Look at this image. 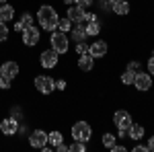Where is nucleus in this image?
Returning a JSON list of instances; mask_svg holds the SVG:
<instances>
[{
    "instance_id": "a211bd4d",
    "label": "nucleus",
    "mask_w": 154,
    "mask_h": 152,
    "mask_svg": "<svg viewBox=\"0 0 154 152\" xmlns=\"http://www.w3.org/2000/svg\"><path fill=\"white\" fill-rule=\"evenodd\" d=\"M12 19H14V6L8 4V2L0 4V21L2 23H11Z\"/></svg>"
},
{
    "instance_id": "ea45409f",
    "label": "nucleus",
    "mask_w": 154,
    "mask_h": 152,
    "mask_svg": "<svg viewBox=\"0 0 154 152\" xmlns=\"http://www.w3.org/2000/svg\"><path fill=\"white\" fill-rule=\"evenodd\" d=\"M115 2H117V0H109V4H111V6H113V4H115Z\"/></svg>"
},
{
    "instance_id": "393cba45",
    "label": "nucleus",
    "mask_w": 154,
    "mask_h": 152,
    "mask_svg": "<svg viewBox=\"0 0 154 152\" xmlns=\"http://www.w3.org/2000/svg\"><path fill=\"white\" fill-rule=\"evenodd\" d=\"M19 21L23 23L25 29H27V27H33V25H35V19H33V14H31V12H23V17H21Z\"/></svg>"
},
{
    "instance_id": "4c0bfd02",
    "label": "nucleus",
    "mask_w": 154,
    "mask_h": 152,
    "mask_svg": "<svg viewBox=\"0 0 154 152\" xmlns=\"http://www.w3.org/2000/svg\"><path fill=\"white\" fill-rule=\"evenodd\" d=\"M23 23H21V21H17V23H14V31H17V33H23Z\"/></svg>"
},
{
    "instance_id": "b1692460",
    "label": "nucleus",
    "mask_w": 154,
    "mask_h": 152,
    "mask_svg": "<svg viewBox=\"0 0 154 152\" xmlns=\"http://www.w3.org/2000/svg\"><path fill=\"white\" fill-rule=\"evenodd\" d=\"M84 150H86V144L84 142L74 140L72 144H68V152H84Z\"/></svg>"
},
{
    "instance_id": "e433bc0d",
    "label": "nucleus",
    "mask_w": 154,
    "mask_h": 152,
    "mask_svg": "<svg viewBox=\"0 0 154 152\" xmlns=\"http://www.w3.org/2000/svg\"><path fill=\"white\" fill-rule=\"evenodd\" d=\"M146 148H148V152H154V136H150V138H148V144H146Z\"/></svg>"
},
{
    "instance_id": "c9c22d12",
    "label": "nucleus",
    "mask_w": 154,
    "mask_h": 152,
    "mask_svg": "<svg viewBox=\"0 0 154 152\" xmlns=\"http://www.w3.org/2000/svg\"><path fill=\"white\" fill-rule=\"evenodd\" d=\"M56 150L58 152H68V144H66V142H60L58 146H56Z\"/></svg>"
},
{
    "instance_id": "c756f323",
    "label": "nucleus",
    "mask_w": 154,
    "mask_h": 152,
    "mask_svg": "<svg viewBox=\"0 0 154 152\" xmlns=\"http://www.w3.org/2000/svg\"><path fill=\"white\" fill-rule=\"evenodd\" d=\"M109 150H111V152H128V146H123V144H117V142H115Z\"/></svg>"
},
{
    "instance_id": "4468645a",
    "label": "nucleus",
    "mask_w": 154,
    "mask_h": 152,
    "mask_svg": "<svg viewBox=\"0 0 154 152\" xmlns=\"http://www.w3.org/2000/svg\"><path fill=\"white\" fill-rule=\"evenodd\" d=\"M144 134H146V128H144L142 123H131L130 128H128V140H131V142H140L144 138Z\"/></svg>"
},
{
    "instance_id": "20e7f679",
    "label": "nucleus",
    "mask_w": 154,
    "mask_h": 152,
    "mask_svg": "<svg viewBox=\"0 0 154 152\" xmlns=\"http://www.w3.org/2000/svg\"><path fill=\"white\" fill-rule=\"evenodd\" d=\"M33 86H35L41 95H51L56 91V80H54L49 74H37L35 78H33Z\"/></svg>"
},
{
    "instance_id": "0eeeda50",
    "label": "nucleus",
    "mask_w": 154,
    "mask_h": 152,
    "mask_svg": "<svg viewBox=\"0 0 154 152\" xmlns=\"http://www.w3.org/2000/svg\"><path fill=\"white\" fill-rule=\"evenodd\" d=\"M58 62H60V54L56 51V49H51V47L43 49V51L39 54V64H41V68H45V70L56 68Z\"/></svg>"
},
{
    "instance_id": "aec40b11",
    "label": "nucleus",
    "mask_w": 154,
    "mask_h": 152,
    "mask_svg": "<svg viewBox=\"0 0 154 152\" xmlns=\"http://www.w3.org/2000/svg\"><path fill=\"white\" fill-rule=\"evenodd\" d=\"M72 27H74V23H72L68 17H60V21H58V31H62V33H70Z\"/></svg>"
},
{
    "instance_id": "f03ea898",
    "label": "nucleus",
    "mask_w": 154,
    "mask_h": 152,
    "mask_svg": "<svg viewBox=\"0 0 154 152\" xmlns=\"http://www.w3.org/2000/svg\"><path fill=\"white\" fill-rule=\"evenodd\" d=\"M70 136H72V140H78V142L88 144L91 138H93V128H91V123H88V121L78 119V121H74V126H72Z\"/></svg>"
},
{
    "instance_id": "7c9ffc66",
    "label": "nucleus",
    "mask_w": 154,
    "mask_h": 152,
    "mask_svg": "<svg viewBox=\"0 0 154 152\" xmlns=\"http://www.w3.org/2000/svg\"><path fill=\"white\" fill-rule=\"evenodd\" d=\"M66 86H68L66 78H58V80H56V88H58V91H66Z\"/></svg>"
},
{
    "instance_id": "9b49d317",
    "label": "nucleus",
    "mask_w": 154,
    "mask_h": 152,
    "mask_svg": "<svg viewBox=\"0 0 154 152\" xmlns=\"http://www.w3.org/2000/svg\"><path fill=\"white\" fill-rule=\"evenodd\" d=\"M45 144H48V132H45V129L37 128L29 134V146H31V148H39V150H41Z\"/></svg>"
},
{
    "instance_id": "f257e3e1",
    "label": "nucleus",
    "mask_w": 154,
    "mask_h": 152,
    "mask_svg": "<svg viewBox=\"0 0 154 152\" xmlns=\"http://www.w3.org/2000/svg\"><path fill=\"white\" fill-rule=\"evenodd\" d=\"M35 21L39 23V29H43V31L51 33V31H56V29H58L60 14H58V11H56L51 4H41V6L37 8Z\"/></svg>"
},
{
    "instance_id": "4be33fe9",
    "label": "nucleus",
    "mask_w": 154,
    "mask_h": 152,
    "mask_svg": "<svg viewBox=\"0 0 154 152\" xmlns=\"http://www.w3.org/2000/svg\"><path fill=\"white\" fill-rule=\"evenodd\" d=\"M101 142H103V146H105L107 150H109V148H111V146L117 142V138H115V134H111V132H105V134L101 136Z\"/></svg>"
},
{
    "instance_id": "58836bf2",
    "label": "nucleus",
    "mask_w": 154,
    "mask_h": 152,
    "mask_svg": "<svg viewBox=\"0 0 154 152\" xmlns=\"http://www.w3.org/2000/svg\"><path fill=\"white\" fill-rule=\"evenodd\" d=\"M64 4H66V6H70V4H74V0H64Z\"/></svg>"
},
{
    "instance_id": "bb28decb",
    "label": "nucleus",
    "mask_w": 154,
    "mask_h": 152,
    "mask_svg": "<svg viewBox=\"0 0 154 152\" xmlns=\"http://www.w3.org/2000/svg\"><path fill=\"white\" fill-rule=\"evenodd\" d=\"M125 70L138 72V70H142V64H140V62H138V60H131V62H128V66H125Z\"/></svg>"
},
{
    "instance_id": "72a5a7b5",
    "label": "nucleus",
    "mask_w": 154,
    "mask_h": 152,
    "mask_svg": "<svg viewBox=\"0 0 154 152\" xmlns=\"http://www.w3.org/2000/svg\"><path fill=\"white\" fill-rule=\"evenodd\" d=\"M148 72H150V76H154V54L148 58Z\"/></svg>"
},
{
    "instance_id": "7ed1b4c3",
    "label": "nucleus",
    "mask_w": 154,
    "mask_h": 152,
    "mask_svg": "<svg viewBox=\"0 0 154 152\" xmlns=\"http://www.w3.org/2000/svg\"><path fill=\"white\" fill-rule=\"evenodd\" d=\"M49 45H51V49H56L60 56L68 54V49H70V37H68V33H62V31L56 29L49 35Z\"/></svg>"
},
{
    "instance_id": "5701e85b",
    "label": "nucleus",
    "mask_w": 154,
    "mask_h": 152,
    "mask_svg": "<svg viewBox=\"0 0 154 152\" xmlns=\"http://www.w3.org/2000/svg\"><path fill=\"white\" fill-rule=\"evenodd\" d=\"M134 76H136V72H131V70H125L123 74H121V84H125V86H130V84H134Z\"/></svg>"
},
{
    "instance_id": "2eb2a0df",
    "label": "nucleus",
    "mask_w": 154,
    "mask_h": 152,
    "mask_svg": "<svg viewBox=\"0 0 154 152\" xmlns=\"http://www.w3.org/2000/svg\"><path fill=\"white\" fill-rule=\"evenodd\" d=\"M78 68H80V72H93V68H95V58L86 51V54H80L78 56Z\"/></svg>"
},
{
    "instance_id": "39448f33",
    "label": "nucleus",
    "mask_w": 154,
    "mask_h": 152,
    "mask_svg": "<svg viewBox=\"0 0 154 152\" xmlns=\"http://www.w3.org/2000/svg\"><path fill=\"white\" fill-rule=\"evenodd\" d=\"M0 74H2V78L4 80H17V76L21 74V66L14 62V60H6V62H2L0 64Z\"/></svg>"
},
{
    "instance_id": "a878e982",
    "label": "nucleus",
    "mask_w": 154,
    "mask_h": 152,
    "mask_svg": "<svg viewBox=\"0 0 154 152\" xmlns=\"http://www.w3.org/2000/svg\"><path fill=\"white\" fill-rule=\"evenodd\" d=\"M6 39H8V27H6V23L0 21V43H4Z\"/></svg>"
},
{
    "instance_id": "ddd939ff",
    "label": "nucleus",
    "mask_w": 154,
    "mask_h": 152,
    "mask_svg": "<svg viewBox=\"0 0 154 152\" xmlns=\"http://www.w3.org/2000/svg\"><path fill=\"white\" fill-rule=\"evenodd\" d=\"M84 12H86V8H82V6H78V4H70L68 8H66V17L70 19L72 23H82L84 19Z\"/></svg>"
},
{
    "instance_id": "6ab92c4d",
    "label": "nucleus",
    "mask_w": 154,
    "mask_h": 152,
    "mask_svg": "<svg viewBox=\"0 0 154 152\" xmlns=\"http://www.w3.org/2000/svg\"><path fill=\"white\" fill-rule=\"evenodd\" d=\"M84 29H86V35L88 37H99V33H101V23H99V21L84 23Z\"/></svg>"
},
{
    "instance_id": "423d86ee",
    "label": "nucleus",
    "mask_w": 154,
    "mask_h": 152,
    "mask_svg": "<svg viewBox=\"0 0 154 152\" xmlns=\"http://www.w3.org/2000/svg\"><path fill=\"white\" fill-rule=\"evenodd\" d=\"M21 41H23V45L27 47H35L39 41H41V29L39 27H27L23 29V33H21Z\"/></svg>"
},
{
    "instance_id": "f3484780",
    "label": "nucleus",
    "mask_w": 154,
    "mask_h": 152,
    "mask_svg": "<svg viewBox=\"0 0 154 152\" xmlns=\"http://www.w3.org/2000/svg\"><path fill=\"white\" fill-rule=\"evenodd\" d=\"M111 12H115L119 17H125V14H130L131 12V4L128 0H117L113 6H111Z\"/></svg>"
},
{
    "instance_id": "6e6552de",
    "label": "nucleus",
    "mask_w": 154,
    "mask_h": 152,
    "mask_svg": "<svg viewBox=\"0 0 154 152\" xmlns=\"http://www.w3.org/2000/svg\"><path fill=\"white\" fill-rule=\"evenodd\" d=\"M134 88L140 91V93H150V88H152V76H150V72H142V70L136 72V76H134Z\"/></svg>"
},
{
    "instance_id": "c85d7f7f",
    "label": "nucleus",
    "mask_w": 154,
    "mask_h": 152,
    "mask_svg": "<svg viewBox=\"0 0 154 152\" xmlns=\"http://www.w3.org/2000/svg\"><path fill=\"white\" fill-rule=\"evenodd\" d=\"M93 21H99V14H95V12H84L82 23H93Z\"/></svg>"
},
{
    "instance_id": "a19ab883",
    "label": "nucleus",
    "mask_w": 154,
    "mask_h": 152,
    "mask_svg": "<svg viewBox=\"0 0 154 152\" xmlns=\"http://www.w3.org/2000/svg\"><path fill=\"white\" fill-rule=\"evenodd\" d=\"M4 2H8V0H0V4H4Z\"/></svg>"
},
{
    "instance_id": "2f4dec72",
    "label": "nucleus",
    "mask_w": 154,
    "mask_h": 152,
    "mask_svg": "<svg viewBox=\"0 0 154 152\" xmlns=\"http://www.w3.org/2000/svg\"><path fill=\"white\" fill-rule=\"evenodd\" d=\"M93 2H95V0H74V4H78V6H82V8H88Z\"/></svg>"
},
{
    "instance_id": "cd10ccee",
    "label": "nucleus",
    "mask_w": 154,
    "mask_h": 152,
    "mask_svg": "<svg viewBox=\"0 0 154 152\" xmlns=\"http://www.w3.org/2000/svg\"><path fill=\"white\" fill-rule=\"evenodd\" d=\"M88 51V43L86 41H80V43H76V54L80 56V54H86Z\"/></svg>"
},
{
    "instance_id": "f704fd0d",
    "label": "nucleus",
    "mask_w": 154,
    "mask_h": 152,
    "mask_svg": "<svg viewBox=\"0 0 154 152\" xmlns=\"http://www.w3.org/2000/svg\"><path fill=\"white\" fill-rule=\"evenodd\" d=\"M131 152H148V148H146V144H136L131 148Z\"/></svg>"
},
{
    "instance_id": "1a4fd4ad",
    "label": "nucleus",
    "mask_w": 154,
    "mask_h": 152,
    "mask_svg": "<svg viewBox=\"0 0 154 152\" xmlns=\"http://www.w3.org/2000/svg\"><path fill=\"white\" fill-rule=\"evenodd\" d=\"M134 123V117L128 109H117L115 113H113V126L117 129H128Z\"/></svg>"
},
{
    "instance_id": "f8f14e48",
    "label": "nucleus",
    "mask_w": 154,
    "mask_h": 152,
    "mask_svg": "<svg viewBox=\"0 0 154 152\" xmlns=\"http://www.w3.org/2000/svg\"><path fill=\"white\" fill-rule=\"evenodd\" d=\"M107 51H109V43H107L105 39H97V41H93V43L88 45V54H91L95 60L105 58Z\"/></svg>"
},
{
    "instance_id": "9d476101",
    "label": "nucleus",
    "mask_w": 154,
    "mask_h": 152,
    "mask_svg": "<svg viewBox=\"0 0 154 152\" xmlns=\"http://www.w3.org/2000/svg\"><path fill=\"white\" fill-rule=\"evenodd\" d=\"M19 126H21V121L19 119H14V117H4L2 121H0V134L2 136H17V132H19Z\"/></svg>"
},
{
    "instance_id": "473e14b6",
    "label": "nucleus",
    "mask_w": 154,
    "mask_h": 152,
    "mask_svg": "<svg viewBox=\"0 0 154 152\" xmlns=\"http://www.w3.org/2000/svg\"><path fill=\"white\" fill-rule=\"evenodd\" d=\"M8 88H11V82L4 80V78H2V74H0V91H8Z\"/></svg>"
},
{
    "instance_id": "dca6fc26",
    "label": "nucleus",
    "mask_w": 154,
    "mask_h": 152,
    "mask_svg": "<svg viewBox=\"0 0 154 152\" xmlns=\"http://www.w3.org/2000/svg\"><path fill=\"white\" fill-rule=\"evenodd\" d=\"M86 29H84V23H76L74 27H72L70 31V39L74 41V43H80V41H84L86 39Z\"/></svg>"
},
{
    "instance_id": "412c9836",
    "label": "nucleus",
    "mask_w": 154,
    "mask_h": 152,
    "mask_svg": "<svg viewBox=\"0 0 154 152\" xmlns=\"http://www.w3.org/2000/svg\"><path fill=\"white\" fill-rule=\"evenodd\" d=\"M60 142H64V136H62V132H58V129H54V132H49L48 134V144L49 146H58Z\"/></svg>"
}]
</instances>
